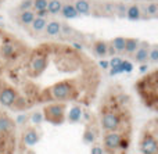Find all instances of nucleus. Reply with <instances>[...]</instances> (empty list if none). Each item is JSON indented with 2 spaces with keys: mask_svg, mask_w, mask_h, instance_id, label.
I'll list each match as a JSON object with an SVG mask.
<instances>
[{
  "mask_svg": "<svg viewBox=\"0 0 158 154\" xmlns=\"http://www.w3.org/2000/svg\"><path fill=\"white\" fill-rule=\"evenodd\" d=\"M43 118L53 125H61L65 121V106L61 103L49 104L43 108Z\"/></svg>",
  "mask_w": 158,
  "mask_h": 154,
  "instance_id": "obj_1",
  "label": "nucleus"
},
{
  "mask_svg": "<svg viewBox=\"0 0 158 154\" xmlns=\"http://www.w3.org/2000/svg\"><path fill=\"white\" fill-rule=\"evenodd\" d=\"M75 92V88L71 82L68 81H64V82H58L50 88V93H52L53 99L58 100V102H65L69 100L72 97Z\"/></svg>",
  "mask_w": 158,
  "mask_h": 154,
  "instance_id": "obj_2",
  "label": "nucleus"
},
{
  "mask_svg": "<svg viewBox=\"0 0 158 154\" xmlns=\"http://www.w3.org/2000/svg\"><path fill=\"white\" fill-rule=\"evenodd\" d=\"M121 125V118L117 113H112V111H108L106 113L103 117H101V127H103L104 131L107 132H112V131H117Z\"/></svg>",
  "mask_w": 158,
  "mask_h": 154,
  "instance_id": "obj_3",
  "label": "nucleus"
},
{
  "mask_svg": "<svg viewBox=\"0 0 158 154\" xmlns=\"http://www.w3.org/2000/svg\"><path fill=\"white\" fill-rule=\"evenodd\" d=\"M17 97H18V93H17L15 89L6 86V88H3L0 90V104L11 108L14 106V103H15Z\"/></svg>",
  "mask_w": 158,
  "mask_h": 154,
  "instance_id": "obj_4",
  "label": "nucleus"
},
{
  "mask_svg": "<svg viewBox=\"0 0 158 154\" xmlns=\"http://www.w3.org/2000/svg\"><path fill=\"white\" fill-rule=\"evenodd\" d=\"M46 67H47V56L44 54H36L31 60V69H32V72L35 75L43 74Z\"/></svg>",
  "mask_w": 158,
  "mask_h": 154,
  "instance_id": "obj_5",
  "label": "nucleus"
},
{
  "mask_svg": "<svg viewBox=\"0 0 158 154\" xmlns=\"http://www.w3.org/2000/svg\"><path fill=\"white\" fill-rule=\"evenodd\" d=\"M122 135L118 133L117 131H112V132H107V135L104 136V147L107 150H117L119 147V142Z\"/></svg>",
  "mask_w": 158,
  "mask_h": 154,
  "instance_id": "obj_6",
  "label": "nucleus"
},
{
  "mask_svg": "<svg viewBox=\"0 0 158 154\" xmlns=\"http://www.w3.org/2000/svg\"><path fill=\"white\" fill-rule=\"evenodd\" d=\"M157 149H158V144L154 136L148 135L146 138H143L142 143H140V150H142L143 154H156Z\"/></svg>",
  "mask_w": 158,
  "mask_h": 154,
  "instance_id": "obj_7",
  "label": "nucleus"
},
{
  "mask_svg": "<svg viewBox=\"0 0 158 154\" xmlns=\"http://www.w3.org/2000/svg\"><path fill=\"white\" fill-rule=\"evenodd\" d=\"M148 50H150V44L146 43V42H140L137 50L133 53L136 63H139V64L147 63V60H148Z\"/></svg>",
  "mask_w": 158,
  "mask_h": 154,
  "instance_id": "obj_8",
  "label": "nucleus"
},
{
  "mask_svg": "<svg viewBox=\"0 0 158 154\" xmlns=\"http://www.w3.org/2000/svg\"><path fill=\"white\" fill-rule=\"evenodd\" d=\"M22 142H24L25 146H35L36 143L39 142V133L36 129H33V128H28V129L24 131V133H22Z\"/></svg>",
  "mask_w": 158,
  "mask_h": 154,
  "instance_id": "obj_9",
  "label": "nucleus"
},
{
  "mask_svg": "<svg viewBox=\"0 0 158 154\" xmlns=\"http://www.w3.org/2000/svg\"><path fill=\"white\" fill-rule=\"evenodd\" d=\"M44 33L50 38H54V36H60L61 35V22L57 19H52V21H47L46 28H44Z\"/></svg>",
  "mask_w": 158,
  "mask_h": 154,
  "instance_id": "obj_10",
  "label": "nucleus"
},
{
  "mask_svg": "<svg viewBox=\"0 0 158 154\" xmlns=\"http://www.w3.org/2000/svg\"><path fill=\"white\" fill-rule=\"evenodd\" d=\"M143 13H142V8H140L139 4H131L128 6L126 8V13H125V18H128L129 21H139L142 18Z\"/></svg>",
  "mask_w": 158,
  "mask_h": 154,
  "instance_id": "obj_11",
  "label": "nucleus"
},
{
  "mask_svg": "<svg viewBox=\"0 0 158 154\" xmlns=\"http://www.w3.org/2000/svg\"><path fill=\"white\" fill-rule=\"evenodd\" d=\"M74 7L79 15H89L92 13V3L89 0H77L74 3Z\"/></svg>",
  "mask_w": 158,
  "mask_h": 154,
  "instance_id": "obj_12",
  "label": "nucleus"
},
{
  "mask_svg": "<svg viewBox=\"0 0 158 154\" xmlns=\"http://www.w3.org/2000/svg\"><path fill=\"white\" fill-rule=\"evenodd\" d=\"M60 14L67 19H74V18H78L79 17L78 11L75 10V7H74V3H64Z\"/></svg>",
  "mask_w": 158,
  "mask_h": 154,
  "instance_id": "obj_13",
  "label": "nucleus"
},
{
  "mask_svg": "<svg viewBox=\"0 0 158 154\" xmlns=\"http://www.w3.org/2000/svg\"><path fill=\"white\" fill-rule=\"evenodd\" d=\"M82 114H83V111H82L81 106H74V107L69 108V111L65 115V118L68 119L71 124H77V122H79L82 119Z\"/></svg>",
  "mask_w": 158,
  "mask_h": 154,
  "instance_id": "obj_14",
  "label": "nucleus"
},
{
  "mask_svg": "<svg viewBox=\"0 0 158 154\" xmlns=\"http://www.w3.org/2000/svg\"><path fill=\"white\" fill-rule=\"evenodd\" d=\"M63 4H64L63 0H49L47 2V8H46L49 15H57V14H60Z\"/></svg>",
  "mask_w": 158,
  "mask_h": 154,
  "instance_id": "obj_15",
  "label": "nucleus"
},
{
  "mask_svg": "<svg viewBox=\"0 0 158 154\" xmlns=\"http://www.w3.org/2000/svg\"><path fill=\"white\" fill-rule=\"evenodd\" d=\"M47 24V18H43V17H35L33 21L31 22V28L35 33H40L44 32V28H46Z\"/></svg>",
  "mask_w": 158,
  "mask_h": 154,
  "instance_id": "obj_16",
  "label": "nucleus"
},
{
  "mask_svg": "<svg viewBox=\"0 0 158 154\" xmlns=\"http://www.w3.org/2000/svg\"><path fill=\"white\" fill-rule=\"evenodd\" d=\"M36 17L35 11L33 10H25V11H21L18 15V19H19V24L21 25H31V22L33 21V18Z\"/></svg>",
  "mask_w": 158,
  "mask_h": 154,
  "instance_id": "obj_17",
  "label": "nucleus"
},
{
  "mask_svg": "<svg viewBox=\"0 0 158 154\" xmlns=\"http://www.w3.org/2000/svg\"><path fill=\"white\" fill-rule=\"evenodd\" d=\"M140 44V40L139 39H135V38H128L125 40V52L126 54L129 56H133V53L137 50V47H139Z\"/></svg>",
  "mask_w": 158,
  "mask_h": 154,
  "instance_id": "obj_18",
  "label": "nucleus"
},
{
  "mask_svg": "<svg viewBox=\"0 0 158 154\" xmlns=\"http://www.w3.org/2000/svg\"><path fill=\"white\" fill-rule=\"evenodd\" d=\"M13 121H11V118L10 117H7V115H0V133H7V132H10L11 129H13Z\"/></svg>",
  "mask_w": 158,
  "mask_h": 154,
  "instance_id": "obj_19",
  "label": "nucleus"
},
{
  "mask_svg": "<svg viewBox=\"0 0 158 154\" xmlns=\"http://www.w3.org/2000/svg\"><path fill=\"white\" fill-rule=\"evenodd\" d=\"M107 49H108V44L103 40H97L93 44V50H94L96 56H98L100 58H104L107 56Z\"/></svg>",
  "mask_w": 158,
  "mask_h": 154,
  "instance_id": "obj_20",
  "label": "nucleus"
},
{
  "mask_svg": "<svg viewBox=\"0 0 158 154\" xmlns=\"http://www.w3.org/2000/svg\"><path fill=\"white\" fill-rule=\"evenodd\" d=\"M142 8V13H144L146 15H150V17H157L158 14V4L156 2H151V3H147L144 4Z\"/></svg>",
  "mask_w": 158,
  "mask_h": 154,
  "instance_id": "obj_21",
  "label": "nucleus"
},
{
  "mask_svg": "<svg viewBox=\"0 0 158 154\" xmlns=\"http://www.w3.org/2000/svg\"><path fill=\"white\" fill-rule=\"evenodd\" d=\"M125 40H126V38H122V36H118V38L112 39L111 46H112V49L115 50V53L125 52Z\"/></svg>",
  "mask_w": 158,
  "mask_h": 154,
  "instance_id": "obj_22",
  "label": "nucleus"
},
{
  "mask_svg": "<svg viewBox=\"0 0 158 154\" xmlns=\"http://www.w3.org/2000/svg\"><path fill=\"white\" fill-rule=\"evenodd\" d=\"M14 53H15V46L11 43H4L2 46V49H0V54L3 56V57H11V56H14Z\"/></svg>",
  "mask_w": 158,
  "mask_h": 154,
  "instance_id": "obj_23",
  "label": "nucleus"
},
{
  "mask_svg": "<svg viewBox=\"0 0 158 154\" xmlns=\"http://www.w3.org/2000/svg\"><path fill=\"white\" fill-rule=\"evenodd\" d=\"M47 2H49V0H33V3H32V10L35 11V13L46 10V8H47Z\"/></svg>",
  "mask_w": 158,
  "mask_h": 154,
  "instance_id": "obj_24",
  "label": "nucleus"
},
{
  "mask_svg": "<svg viewBox=\"0 0 158 154\" xmlns=\"http://www.w3.org/2000/svg\"><path fill=\"white\" fill-rule=\"evenodd\" d=\"M128 4L126 3H114V14H118L119 17H125Z\"/></svg>",
  "mask_w": 158,
  "mask_h": 154,
  "instance_id": "obj_25",
  "label": "nucleus"
},
{
  "mask_svg": "<svg viewBox=\"0 0 158 154\" xmlns=\"http://www.w3.org/2000/svg\"><path fill=\"white\" fill-rule=\"evenodd\" d=\"M94 139H96L94 132H93L90 128H87V129L85 131V133H83V142L86 144H92L93 142H94Z\"/></svg>",
  "mask_w": 158,
  "mask_h": 154,
  "instance_id": "obj_26",
  "label": "nucleus"
},
{
  "mask_svg": "<svg viewBox=\"0 0 158 154\" xmlns=\"http://www.w3.org/2000/svg\"><path fill=\"white\" fill-rule=\"evenodd\" d=\"M148 60L151 63H157L158 61V47L157 46H153L148 50Z\"/></svg>",
  "mask_w": 158,
  "mask_h": 154,
  "instance_id": "obj_27",
  "label": "nucleus"
},
{
  "mask_svg": "<svg viewBox=\"0 0 158 154\" xmlns=\"http://www.w3.org/2000/svg\"><path fill=\"white\" fill-rule=\"evenodd\" d=\"M32 3H33V0H22L21 4L18 6V10H19V11L32 10Z\"/></svg>",
  "mask_w": 158,
  "mask_h": 154,
  "instance_id": "obj_28",
  "label": "nucleus"
},
{
  "mask_svg": "<svg viewBox=\"0 0 158 154\" xmlns=\"http://www.w3.org/2000/svg\"><path fill=\"white\" fill-rule=\"evenodd\" d=\"M31 121H32V124H42V122L44 121L43 114L42 113H33L32 115H31Z\"/></svg>",
  "mask_w": 158,
  "mask_h": 154,
  "instance_id": "obj_29",
  "label": "nucleus"
},
{
  "mask_svg": "<svg viewBox=\"0 0 158 154\" xmlns=\"http://www.w3.org/2000/svg\"><path fill=\"white\" fill-rule=\"evenodd\" d=\"M121 67H122V71L123 72H132V71H133V64H132L131 61H128V60H122Z\"/></svg>",
  "mask_w": 158,
  "mask_h": 154,
  "instance_id": "obj_30",
  "label": "nucleus"
},
{
  "mask_svg": "<svg viewBox=\"0 0 158 154\" xmlns=\"http://www.w3.org/2000/svg\"><path fill=\"white\" fill-rule=\"evenodd\" d=\"M122 63V58L119 57V56H112L111 58L108 60V64L110 67H115V65H119V64Z\"/></svg>",
  "mask_w": 158,
  "mask_h": 154,
  "instance_id": "obj_31",
  "label": "nucleus"
},
{
  "mask_svg": "<svg viewBox=\"0 0 158 154\" xmlns=\"http://www.w3.org/2000/svg\"><path fill=\"white\" fill-rule=\"evenodd\" d=\"M103 11L106 14H114V3H104Z\"/></svg>",
  "mask_w": 158,
  "mask_h": 154,
  "instance_id": "obj_32",
  "label": "nucleus"
},
{
  "mask_svg": "<svg viewBox=\"0 0 158 154\" xmlns=\"http://www.w3.org/2000/svg\"><path fill=\"white\" fill-rule=\"evenodd\" d=\"M110 75L111 77H115V75H118V74H122V67H121V64L119 65H115V67H110Z\"/></svg>",
  "mask_w": 158,
  "mask_h": 154,
  "instance_id": "obj_33",
  "label": "nucleus"
},
{
  "mask_svg": "<svg viewBox=\"0 0 158 154\" xmlns=\"http://www.w3.org/2000/svg\"><path fill=\"white\" fill-rule=\"evenodd\" d=\"M90 154H104V149L101 146H93L90 150Z\"/></svg>",
  "mask_w": 158,
  "mask_h": 154,
  "instance_id": "obj_34",
  "label": "nucleus"
},
{
  "mask_svg": "<svg viewBox=\"0 0 158 154\" xmlns=\"http://www.w3.org/2000/svg\"><path fill=\"white\" fill-rule=\"evenodd\" d=\"M27 119H28V117L25 115V114H21V115L17 117V122H18V124H25Z\"/></svg>",
  "mask_w": 158,
  "mask_h": 154,
  "instance_id": "obj_35",
  "label": "nucleus"
},
{
  "mask_svg": "<svg viewBox=\"0 0 158 154\" xmlns=\"http://www.w3.org/2000/svg\"><path fill=\"white\" fill-rule=\"evenodd\" d=\"M98 65H100V67H101V68H104V69L110 68V64H108V60H100V61H98Z\"/></svg>",
  "mask_w": 158,
  "mask_h": 154,
  "instance_id": "obj_36",
  "label": "nucleus"
},
{
  "mask_svg": "<svg viewBox=\"0 0 158 154\" xmlns=\"http://www.w3.org/2000/svg\"><path fill=\"white\" fill-rule=\"evenodd\" d=\"M148 69V65H147V63H143L142 65H140V71L142 72H146Z\"/></svg>",
  "mask_w": 158,
  "mask_h": 154,
  "instance_id": "obj_37",
  "label": "nucleus"
},
{
  "mask_svg": "<svg viewBox=\"0 0 158 154\" xmlns=\"http://www.w3.org/2000/svg\"><path fill=\"white\" fill-rule=\"evenodd\" d=\"M72 46H74L77 50H82V49H83V46H82V44H79V43H77V42H72Z\"/></svg>",
  "mask_w": 158,
  "mask_h": 154,
  "instance_id": "obj_38",
  "label": "nucleus"
},
{
  "mask_svg": "<svg viewBox=\"0 0 158 154\" xmlns=\"http://www.w3.org/2000/svg\"><path fill=\"white\" fill-rule=\"evenodd\" d=\"M3 154H13V153H3Z\"/></svg>",
  "mask_w": 158,
  "mask_h": 154,
  "instance_id": "obj_39",
  "label": "nucleus"
},
{
  "mask_svg": "<svg viewBox=\"0 0 158 154\" xmlns=\"http://www.w3.org/2000/svg\"><path fill=\"white\" fill-rule=\"evenodd\" d=\"M123 2H131V0H123Z\"/></svg>",
  "mask_w": 158,
  "mask_h": 154,
  "instance_id": "obj_40",
  "label": "nucleus"
},
{
  "mask_svg": "<svg viewBox=\"0 0 158 154\" xmlns=\"http://www.w3.org/2000/svg\"><path fill=\"white\" fill-rule=\"evenodd\" d=\"M0 22H2V18H0Z\"/></svg>",
  "mask_w": 158,
  "mask_h": 154,
  "instance_id": "obj_41",
  "label": "nucleus"
}]
</instances>
